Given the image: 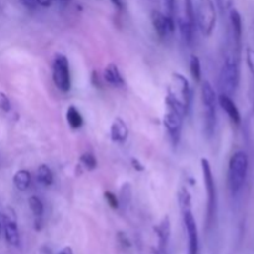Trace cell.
I'll return each mask as SVG.
<instances>
[{
  "instance_id": "cell-1",
  "label": "cell",
  "mask_w": 254,
  "mask_h": 254,
  "mask_svg": "<svg viewBox=\"0 0 254 254\" xmlns=\"http://www.w3.org/2000/svg\"><path fill=\"white\" fill-rule=\"evenodd\" d=\"M248 173V155L245 151L233 154L228 163L227 184L231 193L236 195L245 185Z\"/></svg>"
},
{
  "instance_id": "cell-2",
  "label": "cell",
  "mask_w": 254,
  "mask_h": 254,
  "mask_svg": "<svg viewBox=\"0 0 254 254\" xmlns=\"http://www.w3.org/2000/svg\"><path fill=\"white\" fill-rule=\"evenodd\" d=\"M201 168H202L203 181L207 191V216H206V226L210 230L213 226L217 215V188H216L215 178H213L211 164L207 159H201Z\"/></svg>"
},
{
  "instance_id": "cell-3",
  "label": "cell",
  "mask_w": 254,
  "mask_h": 254,
  "mask_svg": "<svg viewBox=\"0 0 254 254\" xmlns=\"http://www.w3.org/2000/svg\"><path fill=\"white\" fill-rule=\"evenodd\" d=\"M196 25L205 36H210L217 22V11L212 0H196Z\"/></svg>"
},
{
  "instance_id": "cell-4",
  "label": "cell",
  "mask_w": 254,
  "mask_h": 254,
  "mask_svg": "<svg viewBox=\"0 0 254 254\" xmlns=\"http://www.w3.org/2000/svg\"><path fill=\"white\" fill-rule=\"evenodd\" d=\"M220 84L223 91L222 93L227 96H232L237 91L240 84V68H238V61L233 56H227L223 62Z\"/></svg>"
},
{
  "instance_id": "cell-5",
  "label": "cell",
  "mask_w": 254,
  "mask_h": 254,
  "mask_svg": "<svg viewBox=\"0 0 254 254\" xmlns=\"http://www.w3.org/2000/svg\"><path fill=\"white\" fill-rule=\"evenodd\" d=\"M52 81L55 86L62 92L71 89V73H69L68 60L64 55L57 54L52 64Z\"/></svg>"
},
{
  "instance_id": "cell-6",
  "label": "cell",
  "mask_w": 254,
  "mask_h": 254,
  "mask_svg": "<svg viewBox=\"0 0 254 254\" xmlns=\"http://www.w3.org/2000/svg\"><path fill=\"white\" fill-rule=\"evenodd\" d=\"M169 96L183 102L189 109L191 104V88L189 81L180 73L173 74V83L168 91Z\"/></svg>"
},
{
  "instance_id": "cell-7",
  "label": "cell",
  "mask_w": 254,
  "mask_h": 254,
  "mask_svg": "<svg viewBox=\"0 0 254 254\" xmlns=\"http://www.w3.org/2000/svg\"><path fill=\"white\" fill-rule=\"evenodd\" d=\"M183 121L184 117L170 108H168V112L164 116V126H165L166 130H168L169 138H170L171 144L174 146H178L179 141H180Z\"/></svg>"
},
{
  "instance_id": "cell-8",
  "label": "cell",
  "mask_w": 254,
  "mask_h": 254,
  "mask_svg": "<svg viewBox=\"0 0 254 254\" xmlns=\"http://www.w3.org/2000/svg\"><path fill=\"white\" fill-rule=\"evenodd\" d=\"M151 24H153V27L158 36L161 39H165L168 35L173 34L176 27L174 17L164 15L163 12L158 11V10L151 11Z\"/></svg>"
},
{
  "instance_id": "cell-9",
  "label": "cell",
  "mask_w": 254,
  "mask_h": 254,
  "mask_svg": "<svg viewBox=\"0 0 254 254\" xmlns=\"http://www.w3.org/2000/svg\"><path fill=\"white\" fill-rule=\"evenodd\" d=\"M184 225L189 237V254H198V231L191 210L183 212Z\"/></svg>"
},
{
  "instance_id": "cell-10",
  "label": "cell",
  "mask_w": 254,
  "mask_h": 254,
  "mask_svg": "<svg viewBox=\"0 0 254 254\" xmlns=\"http://www.w3.org/2000/svg\"><path fill=\"white\" fill-rule=\"evenodd\" d=\"M2 228H4V233H5V238H6L7 242L10 243L11 246H17L20 245V233H19V228H17L16 221H15L14 217V212H12L10 208H7V213L5 211L2 213Z\"/></svg>"
},
{
  "instance_id": "cell-11",
  "label": "cell",
  "mask_w": 254,
  "mask_h": 254,
  "mask_svg": "<svg viewBox=\"0 0 254 254\" xmlns=\"http://www.w3.org/2000/svg\"><path fill=\"white\" fill-rule=\"evenodd\" d=\"M217 102L218 104L222 107L223 111L226 112V114L230 117L231 121L238 126V124L241 123V113L240 111H238L236 103L232 101V98H231V96H227V94L225 93H221L220 96L217 97Z\"/></svg>"
},
{
  "instance_id": "cell-12",
  "label": "cell",
  "mask_w": 254,
  "mask_h": 254,
  "mask_svg": "<svg viewBox=\"0 0 254 254\" xmlns=\"http://www.w3.org/2000/svg\"><path fill=\"white\" fill-rule=\"evenodd\" d=\"M155 232L159 238V251H160L161 253H164L165 252L166 247H168L169 238H170L171 233L170 218H169V216H165V217L161 220V222L156 226Z\"/></svg>"
},
{
  "instance_id": "cell-13",
  "label": "cell",
  "mask_w": 254,
  "mask_h": 254,
  "mask_svg": "<svg viewBox=\"0 0 254 254\" xmlns=\"http://www.w3.org/2000/svg\"><path fill=\"white\" fill-rule=\"evenodd\" d=\"M230 20H231V26H232L233 32V39H235V45L237 52L241 50V42H242V17L241 14L236 9H232L230 11Z\"/></svg>"
},
{
  "instance_id": "cell-14",
  "label": "cell",
  "mask_w": 254,
  "mask_h": 254,
  "mask_svg": "<svg viewBox=\"0 0 254 254\" xmlns=\"http://www.w3.org/2000/svg\"><path fill=\"white\" fill-rule=\"evenodd\" d=\"M128 127L122 118H116L111 126V136L112 140L116 143H124L128 139Z\"/></svg>"
},
{
  "instance_id": "cell-15",
  "label": "cell",
  "mask_w": 254,
  "mask_h": 254,
  "mask_svg": "<svg viewBox=\"0 0 254 254\" xmlns=\"http://www.w3.org/2000/svg\"><path fill=\"white\" fill-rule=\"evenodd\" d=\"M103 77L107 83L113 87H124V84H126V81H124L123 76H122L121 71L116 64H109L104 68Z\"/></svg>"
},
{
  "instance_id": "cell-16",
  "label": "cell",
  "mask_w": 254,
  "mask_h": 254,
  "mask_svg": "<svg viewBox=\"0 0 254 254\" xmlns=\"http://www.w3.org/2000/svg\"><path fill=\"white\" fill-rule=\"evenodd\" d=\"M201 96H202L203 107H216L217 106V96L213 89L212 84L208 81H205L201 87Z\"/></svg>"
},
{
  "instance_id": "cell-17",
  "label": "cell",
  "mask_w": 254,
  "mask_h": 254,
  "mask_svg": "<svg viewBox=\"0 0 254 254\" xmlns=\"http://www.w3.org/2000/svg\"><path fill=\"white\" fill-rule=\"evenodd\" d=\"M246 59H247L248 68H250L251 73H252L254 78V21L251 24L250 32H248V40H247V49H246Z\"/></svg>"
},
{
  "instance_id": "cell-18",
  "label": "cell",
  "mask_w": 254,
  "mask_h": 254,
  "mask_svg": "<svg viewBox=\"0 0 254 254\" xmlns=\"http://www.w3.org/2000/svg\"><path fill=\"white\" fill-rule=\"evenodd\" d=\"M12 181L17 190L26 191L31 185V174L27 170H19L15 173Z\"/></svg>"
},
{
  "instance_id": "cell-19",
  "label": "cell",
  "mask_w": 254,
  "mask_h": 254,
  "mask_svg": "<svg viewBox=\"0 0 254 254\" xmlns=\"http://www.w3.org/2000/svg\"><path fill=\"white\" fill-rule=\"evenodd\" d=\"M179 30H180L181 37L186 45H191L193 41V31L195 27L185 19V17H179Z\"/></svg>"
},
{
  "instance_id": "cell-20",
  "label": "cell",
  "mask_w": 254,
  "mask_h": 254,
  "mask_svg": "<svg viewBox=\"0 0 254 254\" xmlns=\"http://www.w3.org/2000/svg\"><path fill=\"white\" fill-rule=\"evenodd\" d=\"M36 179L41 185L44 186H50L54 183V174H52L51 169L47 165L42 164L39 166L36 171Z\"/></svg>"
},
{
  "instance_id": "cell-21",
  "label": "cell",
  "mask_w": 254,
  "mask_h": 254,
  "mask_svg": "<svg viewBox=\"0 0 254 254\" xmlns=\"http://www.w3.org/2000/svg\"><path fill=\"white\" fill-rule=\"evenodd\" d=\"M66 118L69 126H71L73 129H78L83 126V117H82V114L79 113V111L76 108V107L71 106L68 109H67Z\"/></svg>"
},
{
  "instance_id": "cell-22",
  "label": "cell",
  "mask_w": 254,
  "mask_h": 254,
  "mask_svg": "<svg viewBox=\"0 0 254 254\" xmlns=\"http://www.w3.org/2000/svg\"><path fill=\"white\" fill-rule=\"evenodd\" d=\"M190 72L192 78L196 82L201 81V76H202V69H201V61L196 55H192L190 57Z\"/></svg>"
},
{
  "instance_id": "cell-23",
  "label": "cell",
  "mask_w": 254,
  "mask_h": 254,
  "mask_svg": "<svg viewBox=\"0 0 254 254\" xmlns=\"http://www.w3.org/2000/svg\"><path fill=\"white\" fill-rule=\"evenodd\" d=\"M179 205H180L181 212L191 210V196L188 189L181 188L179 191Z\"/></svg>"
},
{
  "instance_id": "cell-24",
  "label": "cell",
  "mask_w": 254,
  "mask_h": 254,
  "mask_svg": "<svg viewBox=\"0 0 254 254\" xmlns=\"http://www.w3.org/2000/svg\"><path fill=\"white\" fill-rule=\"evenodd\" d=\"M184 7H185V19L196 29V16H195V2L193 0H184Z\"/></svg>"
},
{
  "instance_id": "cell-25",
  "label": "cell",
  "mask_w": 254,
  "mask_h": 254,
  "mask_svg": "<svg viewBox=\"0 0 254 254\" xmlns=\"http://www.w3.org/2000/svg\"><path fill=\"white\" fill-rule=\"evenodd\" d=\"M29 206L35 217H41L42 213H44V203L37 196H31L29 198Z\"/></svg>"
},
{
  "instance_id": "cell-26",
  "label": "cell",
  "mask_w": 254,
  "mask_h": 254,
  "mask_svg": "<svg viewBox=\"0 0 254 254\" xmlns=\"http://www.w3.org/2000/svg\"><path fill=\"white\" fill-rule=\"evenodd\" d=\"M119 206H127L131 200V188L129 184H124L119 191Z\"/></svg>"
},
{
  "instance_id": "cell-27",
  "label": "cell",
  "mask_w": 254,
  "mask_h": 254,
  "mask_svg": "<svg viewBox=\"0 0 254 254\" xmlns=\"http://www.w3.org/2000/svg\"><path fill=\"white\" fill-rule=\"evenodd\" d=\"M81 164L87 170H94L97 168V159L92 153H84L81 156Z\"/></svg>"
},
{
  "instance_id": "cell-28",
  "label": "cell",
  "mask_w": 254,
  "mask_h": 254,
  "mask_svg": "<svg viewBox=\"0 0 254 254\" xmlns=\"http://www.w3.org/2000/svg\"><path fill=\"white\" fill-rule=\"evenodd\" d=\"M104 198H106L107 203H108L112 208H114V210L119 208L118 196L114 195L113 192H111V191H107V192H104Z\"/></svg>"
},
{
  "instance_id": "cell-29",
  "label": "cell",
  "mask_w": 254,
  "mask_h": 254,
  "mask_svg": "<svg viewBox=\"0 0 254 254\" xmlns=\"http://www.w3.org/2000/svg\"><path fill=\"white\" fill-rule=\"evenodd\" d=\"M0 109L2 112H10L11 109V103H10V99L4 92H0Z\"/></svg>"
},
{
  "instance_id": "cell-30",
  "label": "cell",
  "mask_w": 254,
  "mask_h": 254,
  "mask_svg": "<svg viewBox=\"0 0 254 254\" xmlns=\"http://www.w3.org/2000/svg\"><path fill=\"white\" fill-rule=\"evenodd\" d=\"M164 5H165V9H166V15H168V16L174 17L176 0H164Z\"/></svg>"
},
{
  "instance_id": "cell-31",
  "label": "cell",
  "mask_w": 254,
  "mask_h": 254,
  "mask_svg": "<svg viewBox=\"0 0 254 254\" xmlns=\"http://www.w3.org/2000/svg\"><path fill=\"white\" fill-rule=\"evenodd\" d=\"M118 240H119V242H121V245L123 246V247H126V248L130 247V242H129V238L127 237V235H124L123 232L118 233Z\"/></svg>"
},
{
  "instance_id": "cell-32",
  "label": "cell",
  "mask_w": 254,
  "mask_h": 254,
  "mask_svg": "<svg viewBox=\"0 0 254 254\" xmlns=\"http://www.w3.org/2000/svg\"><path fill=\"white\" fill-rule=\"evenodd\" d=\"M20 1L25 7H29V9H34L37 5V0H20Z\"/></svg>"
},
{
  "instance_id": "cell-33",
  "label": "cell",
  "mask_w": 254,
  "mask_h": 254,
  "mask_svg": "<svg viewBox=\"0 0 254 254\" xmlns=\"http://www.w3.org/2000/svg\"><path fill=\"white\" fill-rule=\"evenodd\" d=\"M131 165H133V168L135 169L136 171H143L144 170L143 164H140V161H139L138 159H131Z\"/></svg>"
},
{
  "instance_id": "cell-34",
  "label": "cell",
  "mask_w": 254,
  "mask_h": 254,
  "mask_svg": "<svg viewBox=\"0 0 254 254\" xmlns=\"http://www.w3.org/2000/svg\"><path fill=\"white\" fill-rule=\"evenodd\" d=\"M52 2H54V0H37V4H39L40 6H44V7L51 6Z\"/></svg>"
},
{
  "instance_id": "cell-35",
  "label": "cell",
  "mask_w": 254,
  "mask_h": 254,
  "mask_svg": "<svg viewBox=\"0 0 254 254\" xmlns=\"http://www.w3.org/2000/svg\"><path fill=\"white\" fill-rule=\"evenodd\" d=\"M216 2H217L218 9H220L221 11H223L226 7V2H227V0H216Z\"/></svg>"
},
{
  "instance_id": "cell-36",
  "label": "cell",
  "mask_w": 254,
  "mask_h": 254,
  "mask_svg": "<svg viewBox=\"0 0 254 254\" xmlns=\"http://www.w3.org/2000/svg\"><path fill=\"white\" fill-rule=\"evenodd\" d=\"M112 2H113L114 6L118 7V9H123V0H112Z\"/></svg>"
},
{
  "instance_id": "cell-37",
  "label": "cell",
  "mask_w": 254,
  "mask_h": 254,
  "mask_svg": "<svg viewBox=\"0 0 254 254\" xmlns=\"http://www.w3.org/2000/svg\"><path fill=\"white\" fill-rule=\"evenodd\" d=\"M59 254H73V252H72V248L71 247H64V250L60 251Z\"/></svg>"
},
{
  "instance_id": "cell-38",
  "label": "cell",
  "mask_w": 254,
  "mask_h": 254,
  "mask_svg": "<svg viewBox=\"0 0 254 254\" xmlns=\"http://www.w3.org/2000/svg\"><path fill=\"white\" fill-rule=\"evenodd\" d=\"M149 254H163V253H161L160 251L155 250V248H151V250H150V252H149Z\"/></svg>"
},
{
  "instance_id": "cell-39",
  "label": "cell",
  "mask_w": 254,
  "mask_h": 254,
  "mask_svg": "<svg viewBox=\"0 0 254 254\" xmlns=\"http://www.w3.org/2000/svg\"><path fill=\"white\" fill-rule=\"evenodd\" d=\"M1 232H2V223L1 221H0V235H1Z\"/></svg>"
},
{
  "instance_id": "cell-40",
  "label": "cell",
  "mask_w": 254,
  "mask_h": 254,
  "mask_svg": "<svg viewBox=\"0 0 254 254\" xmlns=\"http://www.w3.org/2000/svg\"><path fill=\"white\" fill-rule=\"evenodd\" d=\"M60 1H62V2H68V1H71V0H60Z\"/></svg>"
}]
</instances>
